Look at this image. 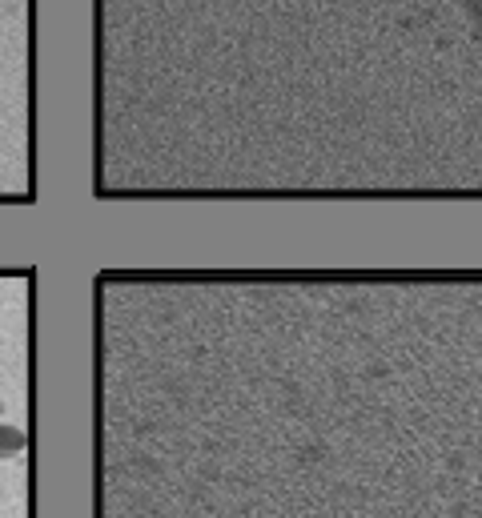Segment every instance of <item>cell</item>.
I'll return each mask as SVG.
<instances>
[{"instance_id":"cell-1","label":"cell","mask_w":482,"mask_h":518,"mask_svg":"<svg viewBox=\"0 0 482 518\" xmlns=\"http://www.w3.org/2000/svg\"><path fill=\"white\" fill-rule=\"evenodd\" d=\"M25 430L21 426H13V422H0V458H17L21 450H25Z\"/></svg>"},{"instance_id":"cell-2","label":"cell","mask_w":482,"mask_h":518,"mask_svg":"<svg viewBox=\"0 0 482 518\" xmlns=\"http://www.w3.org/2000/svg\"><path fill=\"white\" fill-rule=\"evenodd\" d=\"M0 418H5V402H0Z\"/></svg>"}]
</instances>
